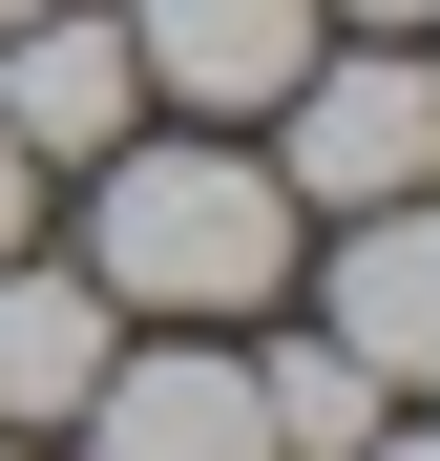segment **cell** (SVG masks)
I'll list each match as a JSON object with an SVG mask.
<instances>
[{"label": "cell", "instance_id": "6da1fadb", "mask_svg": "<svg viewBox=\"0 0 440 461\" xmlns=\"http://www.w3.org/2000/svg\"><path fill=\"white\" fill-rule=\"evenodd\" d=\"M293 273V189L252 147H105V210H85V294L105 315H273Z\"/></svg>", "mask_w": 440, "mask_h": 461}, {"label": "cell", "instance_id": "7a4b0ae2", "mask_svg": "<svg viewBox=\"0 0 440 461\" xmlns=\"http://www.w3.org/2000/svg\"><path fill=\"white\" fill-rule=\"evenodd\" d=\"M273 126H293V168H273L293 210H399V189H440V63H399V42H356V63L315 42Z\"/></svg>", "mask_w": 440, "mask_h": 461}, {"label": "cell", "instance_id": "3957f363", "mask_svg": "<svg viewBox=\"0 0 440 461\" xmlns=\"http://www.w3.org/2000/svg\"><path fill=\"white\" fill-rule=\"evenodd\" d=\"M126 126H147V63H126V22H85V0L0 22V147H22V168H105Z\"/></svg>", "mask_w": 440, "mask_h": 461}, {"label": "cell", "instance_id": "277c9868", "mask_svg": "<svg viewBox=\"0 0 440 461\" xmlns=\"http://www.w3.org/2000/svg\"><path fill=\"white\" fill-rule=\"evenodd\" d=\"M315 22H336V0H126V63H147L189 126H252V105H293Z\"/></svg>", "mask_w": 440, "mask_h": 461}, {"label": "cell", "instance_id": "5b68a950", "mask_svg": "<svg viewBox=\"0 0 440 461\" xmlns=\"http://www.w3.org/2000/svg\"><path fill=\"white\" fill-rule=\"evenodd\" d=\"M85 461H273V420H252V357H210V336H168V357H105V377H85Z\"/></svg>", "mask_w": 440, "mask_h": 461}, {"label": "cell", "instance_id": "8992f818", "mask_svg": "<svg viewBox=\"0 0 440 461\" xmlns=\"http://www.w3.org/2000/svg\"><path fill=\"white\" fill-rule=\"evenodd\" d=\"M336 357H356V377H440V189L356 210V252H336Z\"/></svg>", "mask_w": 440, "mask_h": 461}, {"label": "cell", "instance_id": "52a82bcc", "mask_svg": "<svg viewBox=\"0 0 440 461\" xmlns=\"http://www.w3.org/2000/svg\"><path fill=\"white\" fill-rule=\"evenodd\" d=\"M105 357H126V336H105L85 273H22V252H0V440H22V420H85Z\"/></svg>", "mask_w": 440, "mask_h": 461}, {"label": "cell", "instance_id": "ba28073f", "mask_svg": "<svg viewBox=\"0 0 440 461\" xmlns=\"http://www.w3.org/2000/svg\"><path fill=\"white\" fill-rule=\"evenodd\" d=\"M252 420H273V461H356L378 440V377H356L336 336H293V357H252Z\"/></svg>", "mask_w": 440, "mask_h": 461}, {"label": "cell", "instance_id": "9c48e42d", "mask_svg": "<svg viewBox=\"0 0 440 461\" xmlns=\"http://www.w3.org/2000/svg\"><path fill=\"white\" fill-rule=\"evenodd\" d=\"M356 461H440V420H378V440H356Z\"/></svg>", "mask_w": 440, "mask_h": 461}, {"label": "cell", "instance_id": "30bf717a", "mask_svg": "<svg viewBox=\"0 0 440 461\" xmlns=\"http://www.w3.org/2000/svg\"><path fill=\"white\" fill-rule=\"evenodd\" d=\"M22 189H42V168H22V147H0V252H22Z\"/></svg>", "mask_w": 440, "mask_h": 461}, {"label": "cell", "instance_id": "8fae6325", "mask_svg": "<svg viewBox=\"0 0 440 461\" xmlns=\"http://www.w3.org/2000/svg\"><path fill=\"white\" fill-rule=\"evenodd\" d=\"M356 22H440V0H356Z\"/></svg>", "mask_w": 440, "mask_h": 461}, {"label": "cell", "instance_id": "7c38bea8", "mask_svg": "<svg viewBox=\"0 0 440 461\" xmlns=\"http://www.w3.org/2000/svg\"><path fill=\"white\" fill-rule=\"evenodd\" d=\"M0 22H42V0H0Z\"/></svg>", "mask_w": 440, "mask_h": 461}, {"label": "cell", "instance_id": "4fadbf2b", "mask_svg": "<svg viewBox=\"0 0 440 461\" xmlns=\"http://www.w3.org/2000/svg\"><path fill=\"white\" fill-rule=\"evenodd\" d=\"M0 461H22V440H0Z\"/></svg>", "mask_w": 440, "mask_h": 461}]
</instances>
